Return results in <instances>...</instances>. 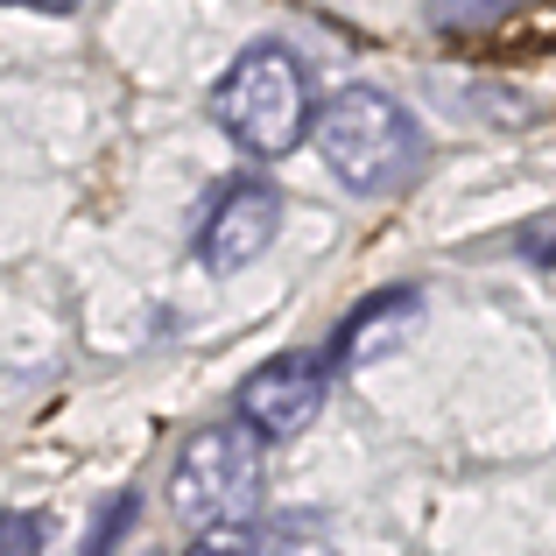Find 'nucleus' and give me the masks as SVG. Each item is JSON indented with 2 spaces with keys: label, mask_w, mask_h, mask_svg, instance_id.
I'll list each match as a JSON object with an SVG mask.
<instances>
[{
  "label": "nucleus",
  "mask_w": 556,
  "mask_h": 556,
  "mask_svg": "<svg viewBox=\"0 0 556 556\" xmlns=\"http://www.w3.org/2000/svg\"><path fill=\"white\" fill-rule=\"evenodd\" d=\"M311 149L353 198H388L422 169V127L380 85H339L311 113Z\"/></svg>",
  "instance_id": "f257e3e1"
},
{
  "label": "nucleus",
  "mask_w": 556,
  "mask_h": 556,
  "mask_svg": "<svg viewBox=\"0 0 556 556\" xmlns=\"http://www.w3.org/2000/svg\"><path fill=\"white\" fill-rule=\"evenodd\" d=\"M317 113V85L303 71V56H289L282 42H254L232 56V71L212 85V127L254 163L303 149Z\"/></svg>",
  "instance_id": "f03ea898"
},
{
  "label": "nucleus",
  "mask_w": 556,
  "mask_h": 556,
  "mask_svg": "<svg viewBox=\"0 0 556 556\" xmlns=\"http://www.w3.org/2000/svg\"><path fill=\"white\" fill-rule=\"evenodd\" d=\"M169 507L184 529H240L261 507V437L247 422H204L169 458Z\"/></svg>",
  "instance_id": "7ed1b4c3"
},
{
  "label": "nucleus",
  "mask_w": 556,
  "mask_h": 556,
  "mask_svg": "<svg viewBox=\"0 0 556 556\" xmlns=\"http://www.w3.org/2000/svg\"><path fill=\"white\" fill-rule=\"evenodd\" d=\"M331 374H339L331 345H296V353L261 359L240 380V394H232V422H247L261 444H289V437H303L317 422V408L331 394Z\"/></svg>",
  "instance_id": "20e7f679"
},
{
  "label": "nucleus",
  "mask_w": 556,
  "mask_h": 556,
  "mask_svg": "<svg viewBox=\"0 0 556 556\" xmlns=\"http://www.w3.org/2000/svg\"><path fill=\"white\" fill-rule=\"evenodd\" d=\"M275 232H282V190L268 177H240L218 190L212 212L198 218V261L212 275H240L275 247Z\"/></svg>",
  "instance_id": "39448f33"
},
{
  "label": "nucleus",
  "mask_w": 556,
  "mask_h": 556,
  "mask_svg": "<svg viewBox=\"0 0 556 556\" xmlns=\"http://www.w3.org/2000/svg\"><path fill=\"white\" fill-rule=\"evenodd\" d=\"M416 317H422V289H416V282H408V289H402V282H394V289H374V296L339 325L331 359H339V367H367V359L394 353V345L408 339V325H416Z\"/></svg>",
  "instance_id": "423d86ee"
},
{
  "label": "nucleus",
  "mask_w": 556,
  "mask_h": 556,
  "mask_svg": "<svg viewBox=\"0 0 556 556\" xmlns=\"http://www.w3.org/2000/svg\"><path fill=\"white\" fill-rule=\"evenodd\" d=\"M247 556H339V549H331L325 521H282V529H261Z\"/></svg>",
  "instance_id": "0eeeda50"
},
{
  "label": "nucleus",
  "mask_w": 556,
  "mask_h": 556,
  "mask_svg": "<svg viewBox=\"0 0 556 556\" xmlns=\"http://www.w3.org/2000/svg\"><path fill=\"white\" fill-rule=\"evenodd\" d=\"M521 0H430V22L437 28H486L501 14H515Z\"/></svg>",
  "instance_id": "6e6552de"
},
{
  "label": "nucleus",
  "mask_w": 556,
  "mask_h": 556,
  "mask_svg": "<svg viewBox=\"0 0 556 556\" xmlns=\"http://www.w3.org/2000/svg\"><path fill=\"white\" fill-rule=\"evenodd\" d=\"M127 521H135V493H113L99 507V529L85 535V556H113V535H127Z\"/></svg>",
  "instance_id": "1a4fd4ad"
},
{
  "label": "nucleus",
  "mask_w": 556,
  "mask_h": 556,
  "mask_svg": "<svg viewBox=\"0 0 556 556\" xmlns=\"http://www.w3.org/2000/svg\"><path fill=\"white\" fill-rule=\"evenodd\" d=\"M0 556H42V521L0 507Z\"/></svg>",
  "instance_id": "9d476101"
},
{
  "label": "nucleus",
  "mask_w": 556,
  "mask_h": 556,
  "mask_svg": "<svg viewBox=\"0 0 556 556\" xmlns=\"http://www.w3.org/2000/svg\"><path fill=\"white\" fill-rule=\"evenodd\" d=\"M247 549H254V529H247V521L240 529H204L198 543H190V556H247Z\"/></svg>",
  "instance_id": "9b49d317"
},
{
  "label": "nucleus",
  "mask_w": 556,
  "mask_h": 556,
  "mask_svg": "<svg viewBox=\"0 0 556 556\" xmlns=\"http://www.w3.org/2000/svg\"><path fill=\"white\" fill-rule=\"evenodd\" d=\"M521 247H529L535 261H556V212H549V218H535V226L521 232Z\"/></svg>",
  "instance_id": "f8f14e48"
},
{
  "label": "nucleus",
  "mask_w": 556,
  "mask_h": 556,
  "mask_svg": "<svg viewBox=\"0 0 556 556\" xmlns=\"http://www.w3.org/2000/svg\"><path fill=\"white\" fill-rule=\"evenodd\" d=\"M0 8H28V14H78L85 0H0Z\"/></svg>",
  "instance_id": "ddd939ff"
}]
</instances>
